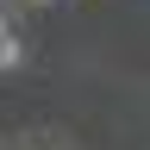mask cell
<instances>
[{
	"instance_id": "6da1fadb",
	"label": "cell",
	"mask_w": 150,
	"mask_h": 150,
	"mask_svg": "<svg viewBox=\"0 0 150 150\" xmlns=\"http://www.w3.org/2000/svg\"><path fill=\"white\" fill-rule=\"evenodd\" d=\"M0 69L6 75L25 69V38H19V25H0Z\"/></svg>"
},
{
	"instance_id": "7a4b0ae2",
	"label": "cell",
	"mask_w": 150,
	"mask_h": 150,
	"mask_svg": "<svg viewBox=\"0 0 150 150\" xmlns=\"http://www.w3.org/2000/svg\"><path fill=\"white\" fill-rule=\"evenodd\" d=\"M31 6H50V0H31Z\"/></svg>"
}]
</instances>
